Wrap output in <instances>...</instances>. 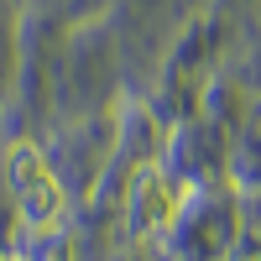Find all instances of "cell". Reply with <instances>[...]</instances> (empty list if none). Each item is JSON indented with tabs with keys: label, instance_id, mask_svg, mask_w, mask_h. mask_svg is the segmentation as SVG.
Instances as JSON below:
<instances>
[{
	"label": "cell",
	"instance_id": "obj_3",
	"mask_svg": "<svg viewBox=\"0 0 261 261\" xmlns=\"http://www.w3.org/2000/svg\"><path fill=\"white\" fill-rule=\"evenodd\" d=\"M27 261H79V246H73V235L68 230H42V235H32V251H27Z\"/></svg>",
	"mask_w": 261,
	"mask_h": 261
},
{
	"label": "cell",
	"instance_id": "obj_1",
	"mask_svg": "<svg viewBox=\"0 0 261 261\" xmlns=\"http://www.w3.org/2000/svg\"><path fill=\"white\" fill-rule=\"evenodd\" d=\"M6 172H11V199H16V220L27 225L32 235L42 230H58L63 214H68V193H63V183L53 178V167L42 162V151L16 141L11 157H6Z\"/></svg>",
	"mask_w": 261,
	"mask_h": 261
},
{
	"label": "cell",
	"instance_id": "obj_2",
	"mask_svg": "<svg viewBox=\"0 0 261 261\" xmlns=\"http://www.w3.org/2000/svg\"><path fill=\"white\" fill-rule=\"evenodd\" d=\"M178 209H183V188L167 178V167L141 162L130 188H125V230L136 241H151V235H162L178 220Z\"/></svg>",
	"mask_w": 261,
	"mask_h": 261
},
{
	"label": "cell",
	"instance_id": "obj_4",
	"mask_svg": "<svg viewBox=\"0 0 261 261\" xmlns=\"http://www.w3.org/2000/svg\"><path fill=\"white\" fill-rule=\"evenodd\" d=\"M6 261H27V256H6Z\"/></svg>",
	"mask_w": 261,
	"mask_h": 261
}]
</instances>
